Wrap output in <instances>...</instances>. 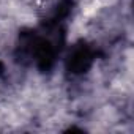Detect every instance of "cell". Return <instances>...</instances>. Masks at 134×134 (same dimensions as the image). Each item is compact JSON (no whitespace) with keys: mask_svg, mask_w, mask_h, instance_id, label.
<instances>
[{"mask_svg":"<svg viewBox=\"0 0 134 134\" xmlns=\"http://www.w3.org/2000/svg\"><path fill=\"white\" fill-rule=\"evenodd\" d=\"M96 60V49L87 41H77L73 44L65 57V68L71 76H84L90 71Z\"/></svg>","mask_w":134,"mask_h":134,"instance_id":"obj_1","label":"cell"}]
</instances>
